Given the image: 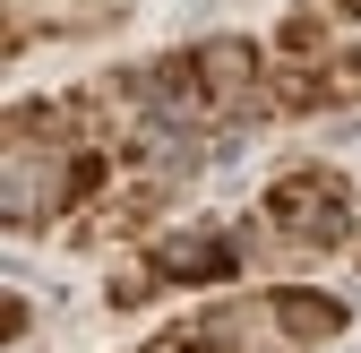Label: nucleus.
Masks as SVG:
<instances>
[{"label": "nucleus", "instance_id": "obj_1", "mask_svg": "<svg viewBox=\"0 0 361 353\" xmlns=\"http://www.w3.org/2000/svg\"><path fill=\"white\" fill-rule=\"evenodd\" d=\"M267 233L293 258H327L353 241V181L336 164H293L267 181Z\"/></svg>", "mask_w": 361, "mask_h": 353}, {"label": "nucleus", "instance_id": "obj_2", "mask_svg": "<svg viewBox=\"0 0 361 353\" xmlns=\"http://www.w3.org/2000/svg\"><path fill=\"white\" fill-rule=\"evenodd\" d=\"M147 268L164 285H233L241 276V241L224 225H180V233H155L147 241Z\"/></svg>", "mask_w": 361, "mask_h": 353}, {"label": "nucleus", "instance_id": "obj_3", "mask_svg": "<svg viewBox=\"0 0 361 353\" xmlns=\"http://www.w3.org/2000/svg\"><path fill=\"white\" fill-rule=\"evenodd\" d=\"M267 319H276V336L301 353V345H336L344 328H353V311L336 293H310V285H276L267 293Z\"/></svg>", "mask_w": 361, "mask_h": 353}, {"label": "nucleus", "instance_id": "obj_4", "mask_svg": "<svg viewBox=\"0 0 361 353\" xmlns=\"http://www.w3.org/2000/svg\"><path fill=\"white\" fill-rule=\"evenodd\" d=\"M164 198H172V181H129V190H112V198L78 225V241H121V233H147L155 215H164Z\"/></svg>", "mask_w": 361, "mask_h": 353}]
</instances>
